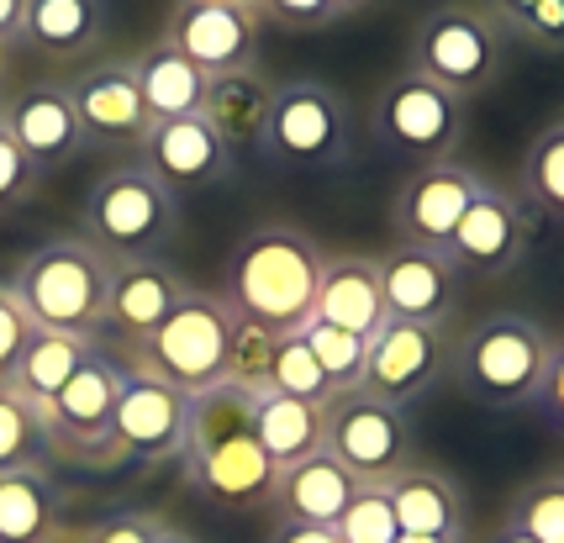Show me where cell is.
I'll return each mask as SVG.
<instances>
[{
	"mask_svg": "<svg viewBox=\"0 0 564 543\" xmlns=\"http://www.w3.org/2000/svg\"><path fill=\"white\" fill-rule=\"evenodd\" d=\"M164 518L143 512V507H127V512H106L100 522H90L85 533H74V543H159Z\"/></svg>",
	"mask_w": 564,
	"mask_h": 543,
	"instance_id": "obj_41",
	"label": "cell"
},
{
	"mask_svg": "<svg viewBox=\"0 0 564 543\" xmlns=\"http://www.w3.org/2000/svg\"><path fill=\"white\" fill-rule=\"evenodd\" d=\"M395 543H465V539H433V533H401Z\"/></svg>",
	"mask_w": 564,
	"mask_h": 543,
	"instance_id": "obj_48",
	"label": "cell"
},
{
	"mask_svg": "<svg viewBox=\"0 0 564 543\" xmlns=\"http://www.w3.org/2000/svg\"><path fill=\"white\" fill-rule=\"evenodd\" d=\"M159 543H200V539H191V533H180V528L164 522V528H159Z\"/></svg>",
	"mask_w": 564,
	"mask_h": 543,
	"instance_id": "obj_47",
	"label": "cell"
},
{
	"mask_svg": "<svg viewBox=\"0 0 564 543\" xmlns=\"http://www.w3.org/2000/svg\"><path fill=\"white\" fill-rule=\"evenodd\" d=\"M132 79H138V96L148 106V122H170V117H196L200 100H206V75L185 53H174L164 37L148 43L143 53L127 58Z\"/></svg>",
	"mask_w": 564,
	"mask_h": 543,
	"instance_id": "obj_27",
	"label": "cell"
},
{
	"mask_svg": "<svg viewBox=\"0 0 564 543\" xmlns=\"http://www.w3.org/2000/svg\"><path fill=\"white\" fill-rule=\"evenodd\" d=\"M327 438L322 448H333L354 475L359 486H380L391 480L395 469L412 465V422H406V406H391L369 391H344L333 395L327 406Z\"/></svg>",
	"mask_w": 564,
	"mask_h": 543,
	"instance_id": "obj_11",
	"label": "cell"
},
{
	"mask_svg": "<svg viewBox=\"0 0 564 543\" xmlns=\"http://www.w3.org/2000/svg\"><path fill=\"white\" fill-rule=\"evenodd\" d=\"M96 354V338H74V333H53V327H32L22 359L11 370V391H22L32 406H48L53 395L74 380V370Z\"/></svg>",
	"mask_w": 564,
	"mask_h": 543,
	"instance_id": "obj_29",
	"label": "cell"
},
{
	"mask_svg": "<svg viewBox=\"0 0 564 543\" xmlns=\"http://www.w3.org/2000/svg\"><path fill=\"white\" fill-rule=\"evenodd\" d=\"M528 248H533V211H528V200L486 180V191L469 200L465 222L454 227V238H448L443 253H448V264L459 274L501 280V274H512L528 259Z\"/></svg>",
	"mask_w": 564,
	"mask_h": 543,
	"instance_id": "obj_14",
	"label": "cell"
},
{
	"mask_svg": "<svg viewBox=\"0 0 564 543\" xmlns=\"http://www.w3.org/2000/svg\"><path fill=\"white\" fill-rule=\"evenodd\" d=\"M549 354H554L549 327H539V322L522 317V312H491V317L475 322L465 338H454L448 380L475 406L517 412V406H533L539 401L543 374H549Z\"/></svg>",
	"mask_w": 564,
	"mask_h": 543,
	"instance_id": "obj_3",
	"label": "cell"
},
{
	"mask_svg": "<svg viewBox=\"0 0 564 543\" xmlns=\"http://www.w3.org/2000/svg\"><path fill=\"white\" fill-rule=\"evenodd\" d=\"M64 533L69 528L58 512V491L43 469L0 475V543H53Z\"/></svg>",
	"mask_w": 564,
	"mask_h": 543,
	"instance_id": "obj_30",
	"label": "cell"
},
{
	"mask_svg": "<svg viewBox=\"0 0 564 543\" xmlns=\"http://www.w3.org/2000/svg\"><path fill=\"white\" fill-rule=\"evenodd\" d=\"M496 26L539 53H564V0H480Z\"/></svg>",
	"mask_w": 564,
	"mask_h": 543,
	"instance_id": "obj_34",
	"label": "cell"
},
{
	"mask_svg": "<svg viewBox=\"0 0 564 543\" xmlns=\"http://www.w3.org/2000/svg\"><path fill=\"white\" fill-rule=\"evenodd\" d=\"M37 191H43V170L22 153V143L11 138V127L0 122V217L22 211L26 200H37Z\"/></svg>",
	"mask_w": 564,
	"mask_h": 543,
	"instance_id": "obj_39",
	"label": "cell"
},
{
	"mask_svg": "<svg viewBox=\"0 0 564 543\" xmlns=\"http://www.w3.org/2000/svg\"><path fill=\"white\" fill-rule=\"evenodd\" d=\"M232 333H238V312L221 291H185V301L174 306V317L159 333H148L143 344H117V354L132 370L153 374L185 395H200L227 380Z\"/></svg>",
	"mask_w": 564,
	"mask_h": 543,
	"instance_id": "obj_5",
	"label": "cell"
},
{
	"mask_svg": "<svg viewBox=\"0 0 564 543\" xmlns=\"http://www.w3.org/2000/svg\"><path fill=\"white\" fill-rule=\"evenodd\" d=\"M338 543H395L401 539V522L391 512V496L386 486H359V496L348 501V512L333 522Z\"/></svg>",
	"mask_w": 564,
	"mask_h": 543,
	"instance_id": "obj_38",
	"label": "cell"
},
{
	"mask_svg": "<svg viewBox=\"0 0 564 543\" xmlns=\"http://www.w3.org/2000/svg\"><path fill=\"white\" fill-rule=\"evenodd\" d=\"M212 6H238V11H253V0H212Z\"/></svg>",
	"mask_w": 564,
	"mask_h": 543,
	"instance_id": "obj_51",
	"label": "cell"
},
{
	"mask_svg": "<svg viewBox=\"0 0 564 543\" xmlns=\"http://www.w3.org/2000/svg\"><path fill=\"white\" fill-rule=\"evenodd\" d=\"M312 322L344 327L354 338H375V333L391 322L386 317V301H380V274H375V259H369V253H327Z\"/></svg>",
	"mask_w": 564,
	"mask_h": 543,
	"instance_id": "obj_23",
	"label": "cell"
},
{
	"mask_svg": "<svg viewBox=\"0 0 564 543\" xmlns=\"http://www.w3.org/2000/svg\"><path fill=\"white\" fill-rule=\"evenodd\" d=\"M522 196L564 222V122H549L522 153Z\"/></svg>",
	"mask_w": 564,
	"mask_h": 543,
	"instance_id": "obj_33",
	"label": "cell"
},
{
	"mask_svg": "<svg viewBox=\"0 0 564 543\" xmlns=\"http://www.w3.org/2000/svg\"><path fill=\"white\" fill-rule=\"evenodd\" d=\"M26 338H32V317L22 312L17 291L0 280V385L11 380V370H17V359H22Z\"/></svg>",
	"mask_w": 564,
	"mask_h": 543,
	"instance_id": "obj_42",
	"label": "cell"
},
{
	"mask_svg": "<svg viewBox=\"0 0 564 543\" xmlns=\"http://www.w3.org/2000/svg\"><path fill=\"white\" fill-rule=\"evenodd\" d=\"M274 338L270 327L238 317V333H232V359H227V385H238L248 395L270 391V365H274Z\"/></svg>",
	"mask_w": 564,
	"mask_h": 543,
	"instance_id": "obj_37",
	"label": "cell"
},
{
	"mask_svg": "<svg viewBox=\"0 0 564 543\" xmlns=\"http://www.w3.org/2000/svg\"><path fill=\"white\" fill-rule=\"evenodd\" d=\"M270 391L274 395H301V401H327V380H322L317 359L301 333H280L274 338V365H270Z\"/></svg>",
	"mask_w": 564,
	"mask_h": 543,
	"instance_id": "obj_36",
	"label": "cell"
},
{
	"mask_svg": "<svg viewBox=\"0 0 564 543\" xmlns=\"http://www.w3.org/2000/svg\"><path fill=\"white\" fill-rule=\"evenodd\" d=\"M122 380H127L122 354L96 344V354L74 370L69 385L43 406L53 459H69V465H106V438H111V412H117Z\"/></svg>",
	"mask_w": 564,
	"mask_h": 543,
	"instance_id": "obj_10",
	"label": "cell"
},
{
	"mask_svg": "<svg viewBox=\"0 0 564 543\" xmlns=\"http://www.w3.org/2000/svg\"><path fill=\"white\" fill-rule=\"evenodd\" d=\"M270 100L274 85L259 69H238V75H217L206 79V100H200V117L212 122L221 143L232 153L259 149L264 143V127H270Z\"/></svg>",
	"mask_w": 564,
	"mask_h": 543,
	"instance_id": "obj_26",
	"label": "cell"
},
{
	"mask_svg": "<svg viewBox=\"0 0 564 543\" xmlns=\"http://www.w3.org/2000/svg\"><path fill=\"white\" fill-rule=\"evenodd\" d=\"M106 32H111L106 0H26L17 48L53 58V64H69V58L96 53L106 43Z\"/></svg>",
	"mask_w": 564,
	"mask_h": 543,
	"instance_id": "obj_24",
	"label": "cell"
},
{
	"mask_svg": "<svg viewBox=\"0 0 564 543\" xmlns=\"http://www.w3.org/2000/svg\"><path fill=\"white\" fill-rule=\"evenodd\" d=\"M327 253L317 238H306L291 222H259L238 238L227 259V285L221 296L243 322H259L270 333H301L317 306V280Z\"/></svg>",
	"mask_w": 564,
	"mask_h": 543,
	"instance_id": "obj_2",
	"label": "cell"
},
{
	"mask_svg": "<svg viewBox=\"0 0 564 543\" xmlns=\"http://www.w3.org/2000/svg\"><path fill=\"white\" fill-rule=\"evenodd\" d=\"M22 11H26V0H0V37H22Z\"/></svg>",
	"mask_w": 564,
	"mask_h": 543,
	"instance_id": "obj_45",
	"label": "cell"
},
{
	"mask_svg": "<svg viewBox=\"0 0 564 543\" xmlns=\"http://www.w3.org/2000/svg\"><path fill=\"white\" fill-rule=\"evenodd\" d=\"M11 53H17V43H11V37H0V75L11 69Z\"/></svg>",
	"mask_w": 564,
	"mask_h": 543,
	"instance_id": "obj_49",
	"label": "cell"
},
{
	"mask_svg": "<svg viewBox=\"0 0 564 543\" xmlns=\"http://www.w3.org/2000/svg\"><path fill=\"white\" fill-rule=\"evenodd\" d=\"M486 543H539V539H528V533H522L517 522H507V518H501V522H496V528H491V539H486Z\"/></svg>",
	"mask_w": 564,
	"mask_h": 543,
	"instance_id": "obj_46",
	"label": "cell"
},
{
	"mask_svg": "<svg viewBox=\"0 0 564 543\" xmlns=\"http://www.w3.org/2000/svg\"><path fill=\"white\" fill-rule=\"evenodd\" d=\"M507 522H517L528 539L539 543H564V469L560 475H539L512 496Z\"/></svg>",
	"mask_w": 564,
	"mask_h": 543,
	"instance_id": "obj_35",
	"label": "cell"
},
{
	"mask_svg": "<svg viewBox=\"0 0 564 543\" xmlns=\"http://www.w3.org/2000/svg\"><path fill=\"white\" fill-rule=\"evenodd\" d=\"M448 354L454 338L443 327L427 322H386L375 338H369V359H365V385L359 391L380 395L391 406H412L448 374Z\"/></svg>",
	"mask_w": 564,
	"mask_h": 543,
	"instance_id": "obj_15",
	"label": "cell"
},
{
	"mask_svg": "<svg viewBox=\"0 0 564 543\" xmlns=\"http://www.w3.org/2000/svg\"><path fill=\"white\" fill-rule=\"evenodd\" d=\"M507 48L512 37L496 26V17L480 0H438L433 11H422L417 32H412L406 69L427 75L459 100H475L507 75Z\"/></svg>",
	"mask_w": 564,
	"mask_h": 543,
	"instance_id": "obj_6",
	"label": "cell"
},
{
	"mask_svg": "<svg viewBox=\"0 0 564 543\" xmlns=\"http://www.w3.org/2000/svg\"><path fill=\"white\" fill-rule=\"evenodd\" d=\"M138 164H143L170 196H196V191H217L238 174V153L221 143L206 117H170V122H148L138 138Z\"/></svg>",
	"mask_w": 564,
	"mask_h": 543,
	"instance_id": "obj_16",
	"label": "cell"
},
{
	"mask_svg": "<svg viewBox=\"0 0 564 543\" xmlns=\"http://www.w3.org/2000/svg\"><path fill=\"white\" fill-rule=\"evenodd\" d=\"M69 100H74V111H79V127H85L90 143H138L148 132V106L138 96V79H132L127 58L90 64L69 85Z\"/></svg>",
	"mask_w": 564,
	"mask_h": 543,
	"instance_id": "obj_21",
	"label": "cell"
},
{
	"mask_svg": "<svg viewBox=\"0 0 564 543\" xmlns=\"http://www.w3.org/2000/svg\"><path fill=\"white\" fill-rule=\"evenodd\" d=\"M79 222H85L79 238H90L106 259H164L180 232V200L132 159L106 170L85 191Z\"/></svg>",
	"mask_w": 564,
	"mask_h": 543,
	"instance_id": "obj_7",
	"label": "cell"
},
{
	"mask_svg": "<svg viewBox=\"0 0 564 543\" xmlns=\"http://www.w3.org/2000/svg\"><path fill=\"white\" fill-rule=\"evenodd\" d=\"M270 543H338V533L333 528H317V522H274Z\"/></svg>",
	"mask_w": 564,
	"mask_h": 543,
	"instance_id": "obj_44",
	"label": "cell"
},
{
	"mask_svg": "<svg viewBox=\"0 0 564 543\" xmlns=\"http://www.w3.org/2000/svg\"><path fill=\"white\" fill-rule=\"evenodd\" d=\"M327 401H301V395H253V438L264 448V459L274 469L295 465L306 454H317L327 438Z\"/></svg>",
	"mask_w": 564,
	"mask_h": 543,
	"instance_id": "obj_28",
	"label": "cell"
},
{
	"mask_svg": "<svg viewBox=\"0 0 564 543\" xmlns=\"http://www.w3.org/2000/svg\"><path fill=\"white\" fill-rule=\"evenodd\" d=\"M164 43L185 53L206 79L238 75V69H253L259 58V17L238 6H212V0H174Z\"/></svg>",
	"mask_w": 564,
	"mask_h": 543,
	"instance_id": "obj_17",
	"label": "cell"
},
{
	"mask_svg": "<svg viewBox=\"0 0 564 543\" xmlns=\"http://www.w3.org/2000/svg\"><path fill=\"white\" fill-rule=\"evenodd\" d=\"M486 191V174L459 164V159H438V164H417V174L401 180L391 200V227L395 243L412 248H448L454 227L465 222L469 200Z\"/></svg>",
	"mask_w": 564,
	"mask_h": 543,
	"instance_id": "obj_13",
	"label": "cell"
},
{
	"mask_svg": "<svg viewBox=\"0 0 564 543\" xmlns=\"http://www.w3.org/2000/svg\"><path fill=\"white\" fill-rule=\"evenodd\" d=\"M359 496V475L333 454V448H317L306 459H295L274 475V496L270 507L285 522H317V528H333V522L348 512V501Z\"/></svg>",
	"mask_w": 564,
	"mask_h": 543,
	"instance_id": "obj_22",
	"label": "cell"
},
{
	"mask_svg": "<svg viewBox=\"0 0 564 543\" xmlns=\"http://www.w3.org/2000/svg\"><path fill=\"white\" fill-rule=\"evenodd\" d=\"M48 459H53V444H48L43 406H32L22 391L0 385V475L43 469Z\"/></svg>",
	"mask_w": 564,
	"mask_h": 543,
	"instance_id": "obj_31",
	"label": "cell"
},
{
	"mask_svg": "<svg viewBox=\"0 0 564 543\" xmlns=\"http://www.w3.org/2000/svg\"><path fill=\"white\" fill-rule=\"evenodd\" d=\"M338 6H344L348 17H354V11H365V6H375V0H338Z\"/></svg>",
	"mask_w": 564,
	"mask_h": 543,
	"instance_id": "obj_50",
	"label": "cell"
},
{
	"mask_svg": "<svg viewBox=\"0 0 564 543\" xmlns=\"http://www.w3.org/2000/svg\"><path fill=\"white\" fill-rule=\"evenodd\" d=\"M539 406L554 417V427H564V338H554V354H549V374H543Z\"/></svg>",
	"mask_w": 564,
	"mask_h": 543,
	"instance_id": "obj_43",
	"label": "cell"
},
{
	"mask_svg": "<svg viewBox=\"0 0 564 543\" xmlns=\"http://www.w3.org/2000/svg\"><path fill=\"white\" fill-rule=\"evenodd\" d=\"M180 465H185V486H196L212 507H232V512L270 507L280 469L264 459L253 438V395L227 380L191 395Z\"/></svg>",
	"mask_w": 564,
	"mask_h": 543,
	"instance_id": "obj_1",
	"label": "cell"
},
{
	"mask_svg": "<svg viewBox=\"0 0 564 543\" xmlns=\"http://www.w3.org/2000/svg\"><path fill=\"white\" fill-rule=\"evenodd\" d=\"M185 417H191V395L127 365L122 395H117V412H111L106 465H170V459H180Z\"/></svg>",
	"mask_w": 564,
	"mask_h": 543,
	"instance_id": "obj_12",
	"label": "cell"
},
{
	"mask_svg": "<svg viewBox=\"0 0 564 543\" xmlns=\"http://www.w3.org/2000/svg\"><path fill=\"white\" fill-rule=\"evenodd\" d=\"M0 122L11 127V138L22 143V153L43 174L64 170V164H74L79 153L90 149V138L79 127V111L69 100V85H58V79H37V85L17 90L11 100H0Z\"/></svg>",
	"mask_w": 564,
	"mask_h": 543,
	"instance_id": "obj_19",
	"label": "cell"
},
{
	"mask_svg": "<svg viewBox=\"0 0 564 543\" xmlns=\"http://www.w3.org/2000/svg\"><path fill=\"white\" fill-rule=\"evenodd\" d=\"M375 274H380L386 317L427 322V327H443V322L454 317L459 270L448 264V253H438V248L395 243V248H386V253H375Z\"/></svg>",
	"mask_w": 564,
	"mask_h": 543,
	"instance_id": "obj_18",
	"label": "cell"
},
{
	"mask_svg": "<svg viewBox=\"0 0 564 543\" xmlns=\"http://www.w3.org/2000/svg\"><path fill=\"white\" fill-rule=\"evenodd\" d=\"M53 543H74V533H64V539H53Z\"/></svg>",
	"mask_w": 564,
	"mask_h": 543,
	"instance_id": "obj_52",
	"label": "cell"
},
{
	"mask_svg": "<svg viewBox=\"0 0 564 543\" xmlns=\"http://www.w3.org/2000/svg\"><path fill=\"white\" fill-rule=\"evenodd\" d=\"M185 280L164 259H111V285H106V333L117 344H143L174 317L185 301Z\"/></svg>",
	"mask_w": 564,
	"mask_h": 543,
	"instance_id": "obj_20",
	"label": "cell"
},
{
	"mask_svg": "<svg viewBox=\"0 0 564 543\" xmlns=\"http://www.w3.org/2000/svg\"><path fill=\"white\" fill-rule=\"evenodd\" d=\"M259 22L280 26V32H327L348 17L338 0H253Z\"/></svg>",
	"mask_w": 564,
	"mask_h": 543,
	"instance_id": "obj_40",
	"label": "cell"
},
{
	"mask_svg": "<svg viewBox=\"0 0 564 543\" xmlns=\"http://www.w3.org/2000/svg\"><path fill=\"white\" fill-rule=\"evenodd\" d=\"M391 496V512L401 533H433V539H465V491L459 480L438 465H412L395 469L391 480H380Z\"/></svg>",
	"mask_w": 564,
	"mask_h": 543,
	"instance_id": "obj_25",
	"label": "cell"
},
{
	"mask_svg": "<svg viewBox=\"0 0 564 543\" xmlns=\"http://www.w3.org/2000/svg\"><path fill=\"white\" fill-rule=\"evenodd\" d=\"M301 338L317 359L322 380H327V401L344 391H359L365 385V359H369V338H354L344 327H327V322H306Z\"/></svg>",
	"mask_w": 564,
	"mask_h": 543,
	"instance_id": "obj_32",
	"label": "cell"
},
{
	"mask_svg": "<svg viewBox=\"0 0 564 543\" xmlns=\"http://www.w3.org/2000/svg\"><path fill=\"white\" fill-rule=\"evenodd\" d=\"M32 327L74 333V338H100L106 333V285H111V259L90 238H48L32 253L17 259L6 280Z\"/></svg>",
	"mask_w": 564,
	"mask_h": 543,
	"instance_id": "obj_4",
	"label": "cell"
},
{
	"mask_svg": "<svg viewBox=\"0 0 564 543\" xmlns=\"http://www.w3.org/2000/svg\"><path fill=\"white\" fill-rule=\"evenodd\" d=\"M465 106L469 100L433 85L427 75L401 69V75H391L380 85L369 122H375L380 149L401 153V159H417V164H438V159H454L459 143H465V122H469Z\"/></svg>",
	"mask_w": 564,
	"mask_h": 543,
	"instance_id": "obj_8",
	"label": "cell"
},
{
	"mask_svg": "<svg viewBox=\"0 0 564 543\" xmlns=\"http://www.w3.org/2000/svg\"><path fill=\"white\" fill-rule=\"evenodd\" d=\"M259 149L291 170H338L354 153V122L333 85L322 79H280L270 100V127Z\"/></svg>",
	"mask_w": 564,
	"mask_h": 543,
	"instance_id": "obj_9",
	"label": "cell"
}]
</instances>
